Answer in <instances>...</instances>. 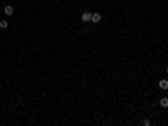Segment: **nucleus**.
Here are the masks:
<instances>
[{"label":"nucleus","instance_id":"1","mask_svg":"<svg viewBox=\"0 0 168 126\" xmlns=\"http://www.w3.org/2000/svg\"><path fill=\"white\" fill-rule=\"evenodd\" d=\"M101 19H103V17H101V14H99V12H96V14H92V17H91V22H94V24H99V22H101Z\"/></svg>","mask_w":168,"mask_h":126},{"label":"nucleus","instance_id":"2","mask_svg":"<svg viewBox=\"0 0 168 126\" xmlns=\"http://www.w3.org/2000/svg\"><path fill=\"white\" fill-rule=\"evenodd\" d=\"M91 17H92V14H91V12H84L81 19H83V22H91Z\"/></svg>","mask_w":168,"mask_h":126},{"label":"nucleus","instance_id":"3","mask_svg":"<svg viewBox=\"0 0 168 126\" xmlns=\"http://www.w3.org/2000/svg\"><path fill=\"white\" fill-rule=\"evenodd\" d=\"M158 86H160V89L166 91V89H168V81H166V79H162V81L158 82Z\"/></svg>","mask_w":168,"mask_h":126},{"label":"nucleus","instance_id":"4","mask_svg":"<svg viewBox=\"0 0 168 126\" xmlns=\"http://www.w3.org/2000/svg\"><path fill=\"white\" fill-rule=\"evenodd\" d=\"M3 14L10 17V15H12V14H14V7H12V5H7L5 9H3Z\"/></svg>","mask_w":168,"mask_h":126},{"label":"nucleus","instance_id":"5","mask_svg":"<svg viewBox=\"0 0 168 126\" xmlns=\"http://www.w3.org/2000/svg\"><path fill=\"white\" fill-rule=\"evenodd\" d=\"M160 106L162 108H168V98H162L160 99Z\"/></svg>","mask_w":168,"mask_h":126},{"label":"nucleus","instance_id":"6","mask_svg":"<svg viewBox=\"0 0 168 126\" xmlns=\"http://www.w3.org/2000/svg\"><path fill=\"white\" fill-rule=\"evenodd\" d=\"M9 27V22L7 20H0V29H7Z\"/></svg>","mask_w":168,"mask_h":126},{"label":"nucleus","instance_id":"7","mask_svg":"<svg viewBox=\"0 0 168 126\" xmlns=\"http://www.w3.org/2000/svg\"><path fill=\"white\" fill-rule=\"evenodd\" d=\"M141 124H143V126H150V124H151V121H150L148 118H145V120L141 121Z\"/></svg>","mask_w":168,"mask_h":126},{"label":"nucleus","instance_id":"8","mask_svg":"<svg viewBox=\"0 0 168 126\" xmlns=\"http://www.w3.org/2000/svg\"><path fill=\"white\" fill-rule=\"evenodd\" d=\"M166 74H168V69H166Z\"/></svg>","mask_w":168,"mask_h":126}]
</instances>
